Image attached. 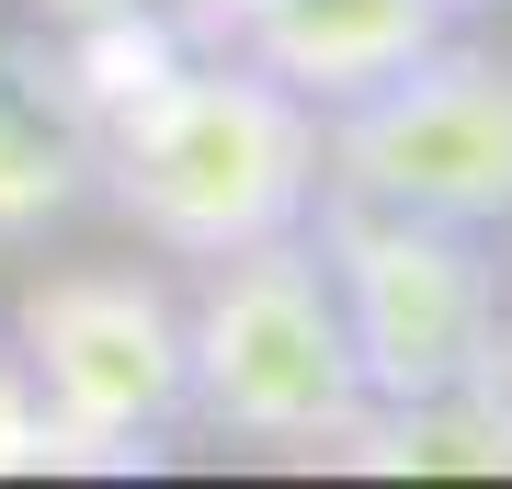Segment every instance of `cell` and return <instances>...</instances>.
Instances as JSON below:
<instances>
[{
	"mask_svg": "<svg viewBox=\"0 0 512 489\" xmlns=\"http://www.w3.org/2000/svg\"><path fill=\"white\" fill-rule=\"evenodd\" d=\"M478 387L512 399V285H501V319H490V353H478Z\"/></svg>",
	"mask_w": 512,
	"mask_h": 489,
	"instance_id": "obj_9",
	"label": "cell"
},
{
	"mask_svg": "<svg viewBox=\"0 0 512 489\" xmlns=\"http://www.w3.org/2000/svg\"><path fill=\"white\" fill-rule=\"evenodd\" d=\"M183 421L262 444V455H330L365 421L353 330H342V296H330L308 228L205 262L183 308Z\"/></svg>",
	"mask_w": 512,
	"mask_h": 489,
	"instance_id": "obj_2",
	"label": "cell"
},
{
	"mask_svg": "<svg viewBox=\"0 0 512 489\" xmlns=\"http://www.w3.org/2000/svg\"><path fill=\"white\" fill-rule=\"evenodd\" d=\"M69 194H80V148L0 103V239H35Z\"/></svg>",
	"mask_w": 512,
	"mask_h": 489,
	"instance_id": "obj_7",
	"label": "cell"
},
{
	"mask_svg": "<svg viewBox=\"0 0 512 489\" xmlns=\"http://www.w3.org/2000/svg\"><path fill=\"white\" fill-rule=\"evenodd\" d=\"M35 467H69V444H57L46 399L23 387V364L0 353V478H35Z\"/></svg>",
	"mask_w": 512,
	"mask_h": 489,
	"instance_id": "obj_8",
	"label": "cell"
},
{
	"mask_svg": "<svg viewBox=\"0 0 512 489\" xmlns=\"http://www.w3.org/2000/svg\"><path fill=\"white\" fill-rule=\"evenodd\" d=\"M444 35V0H262L251 12V69H274L296 103H353L399 80Z\"/></svg>",
	"mask_w": 512,
	"mask_h": 489,
	"instance_id": "obj_6",
	"label": "cell"
},
{
	"mask_svg": "<svg viewBox=\"0 0 512 489\" xmlns=\"http://www.w3.org/2000/svg\"><path fill=\"white\" fill-rule=\"evenodd\" d=\"M444 12H478V0H444Z\"/></svg>",
	"mask_w": 512,
	"mask_h": 489,
	"instance_id": "obj_10",
	"label": "cell"
},
{
	"mask_svg": "<svg viewBox=\"0 0 512 489\" xmlns=\"http://www.w3.org/2000/svg\"><path fill=\"white\" fill-rule=\"evenodd\" d=\"M319 182L444 228H512V57L433 35L399 80L330 103Z\"/></svg>",
	"mask_w": 512,
	"mask_h": 489,
	"instance_id": "obj_5",
	"label": "cell"
},
{
	"mask_svg": "<svg viewBox=\"0 0 512 489\" xmlns=\"http://www.w3.org/2000/svg\"><path fill=\"white\" fill-rule=\"evenodd\" d=\"M12 364L80 467H148L183 421V296L137 262L35 273L12 308Z\"/></svg>",
	"mask_w": 512,
	"mask_h": 489,
	"instance_id": "obj_4",
	"label": "cell"
},
{
	"mask_svg": "<svg viewBox=\"0 0 512 489\" xmlns=\"http://www.w3.org/2000/svg\"><path fill=\"white\" fill-rule=\"evenodd\" d=\"M80 171H92V194L148 251L217 262V251L308 228V205H319V103H296L251 57L148 69V80L114 91V114H103Z\"/></svg>",
	"mask_w": 512,
	"mask_h": 489,
	"instance_id": "obj_1",
	"label": "cell"
},
{
	"mask_svg": "<svg viewBox=\"0 0 512 489\" xmlns=\"http://www.w3.org/2000/svg\"><path fill=\"white\" fill-rule=\"evenodd\" d=\"M308 217H319V273H330L342 330H353L365 410H410V399L478 387V353H490V319H501L490 228L399 217V205L330 194V182H319Z\"/></svg>",
	"mask_w": 512,
	"mask_h": 489,
	"instance_id": "obj_3",
	"label": "cell"
}]
</instances>
